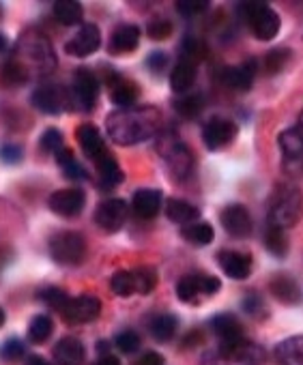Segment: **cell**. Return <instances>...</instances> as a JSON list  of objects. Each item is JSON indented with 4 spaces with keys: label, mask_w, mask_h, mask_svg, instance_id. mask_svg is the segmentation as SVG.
I'll list each match as a JSON object with an SVG mask.
<instances>
[{
    "label": "cell",
    "mask_w": 303,
    "mask_h": 365,
    "mask_svg": "<svg viewBox=\"0 0 303 365\" xmlns=\"http://www.w3.org/2000/svg\"><path fill=\"white\" fill-rule=\"evenodd\" d=\"M108 133L118 146H133L155 138L162 129V114L158 108H129L114 110L106 118Z\"/></svg>",
    "instance_id": "obj_1"
},
{
    "label": "cell",
    "mask_w": 303,
    "mask_h": 365,
    "mask_svg": "<svg viewBox=\"0 0 303 365\" xmlns=\"http://www.w3.org/2000/svg\"><path fill=\"white\" fill-rule=\"evenodd\" d=\"M303 213V194L297 185L284 182L279 185L271 198V209H269V226L288 230L297 226Z\"/></svg>",
    "instance_id": "obj_2"
},
{
    "label": "cell",
    "mask_w": 303,
    "mask_h": 365,
    "mask_svg": "<svg viewBox=\"0 0 303 365\" xmlns=\"http://www.w3.org/2000/svg\"><path fill=\"white\" fill-rule=\"evenodd\" d=\"M265 352L258 344L241 339L232 344H217L213 350H207L200 359V365H260Z\"/></svg>",
    "instance_id": "obj_3"
},
{
    "label": "cell",
    "mask_w": 303,
    "mask_h": 365,
    "mask_svg": "<svg viewBox=\"0 0 303 365\" xmlns=\"http://www.w3.org/2000/svg\"><path fill=\"white\" fill-rule=\"evenodd\" d=\"M239 11L258 41H271L277 37L282 20L275 9H271L265 3H245L239 7Z\"/></svg>",
    "instance_id": "obj_4"
},
{
    "label": "cell",
    "mask_w": 303,
    "mask_h": 365,
    "mask_svg": "<svg viewBox=\"0 0 303 365\" xmlns=\"http://www.w3.org/2000/svg\"><path fill=\"white\" fill-rule=\"evenodd\" d=\"M50 256L63 267H76L86 256V241L80 232L63 230L50 239Z\"/></svg>",
    "instance_id": "obj_5"
},
{
    "label": "cell",
    "mask_w": 303,
    "mask_h": 365,
    "mask_svg": "<svg viewBox=\"0 0 303 365\" xmlns=\"http://www.w3.org/2000/svg\"><path fill=\"white\" fill-rule=\"evenodd\" d=\"M220 288H222V282L215 275L190 273V275H185V277L179 279V284H177V297L183 303H196V301H202L207 297L217 294Z\"/></svg>",
    "instance_id": "obj_6"
},
{
    "label": "cell",
    "mask_w": 303,
    "mask_h": 365,
    "mask_svg": "<svg viewBox=\"0 0 303 365\" xmlns=\"http://www.w3.org/2000/svg\"><path fill=\"white\" fill-rule=\"evenodd\" d=\"M20 50H22L24 58L41 71H52L56 65L50 41L39 33H24V37L20 41ZM16 61H20V58H16ZM26 61H20V63L24 65Z\"/></svg>",
    "instance_id": "obj_7"
},
{
    "label": "cell",
    "mask_w": 303,
    "mask_h": 365,
    "mask_svg": "<svg viewBox=\"0 0 303 365\" xmlns=\"http://www.w3.org/2000/svg\"><path fill=\"white\" fill-rule=\"evenodd\" d=\"M162 157L168 165V170L185 180L192 176L194 172V153L190 150L188 144H183L181 140H175V138H166L164 144H162Z\"/></svg>",
    "instance_id": "obj_8"
},
{
    "label": "cell",
    "mask_w": 303,
    "mask_h": 365,
    "mask_svg": "<svg viewBox=\"0 0 303 365\" xmlns=\"http://www.w3.org/2000/svg\"><path fill=\"white\" fill-rule=\"evenodd\" d=\"M97 95H99V82L95 78V73L86 67H80L73 73V82H71V99L73 103L84 110L91 112L97 103Z\"/></svg>",
    "instance_id": "obj_9"
},
{
    "label": "cell",
    "mask_w": 303,
    "mask_h": 365,
    "mask_svg": "<svg viewBox=\"0 0 303 365\" xmlns=\"http://www.w3.org/2000/svg\"><path fill=\"white\" fill-rule=\"evenodd\" d=\"M237 135H239L237 123L224 116H215L202 127V142L209 150H222L230 146L237 140Z\"/></svg>",
    "instance_id": "obj_10"
},
{
    "label": "cell",
    "mask_w": 303,
    "mask_h": 365,
    "mask_svg": "<svg viewBox=\"0 0 303 365\" xmlns=\"http://www.w3.org/2000/svg\"><path fill=\"white\" fill-rule=\"evenodd\" d=\"M101 314V301L93 294H80V297H69L65 309L61 312V316L67 322L73 324H84V322H93L95 318H99Z\"/></svg>",
    "instance_id": "obj_11"
},
{
    "label": "cell",
    "mask_w": 303,
    "mask_h": 365,
    "mask_svg": "<svg viewBox=\"0 0 303 365\" xmlns=\"http://www.w3.org/2000/svg\"><path fill=\"white\" fill-rule=\"evenodd\" d=\"M33 103L37 110H41L46 114H61L69 108V103H73V99L63 86L43 84L33 93Z\"/></svg>",
    "instance_id": "obj_12"
},
{
    "label": "cell",
    "mask_w": 303,
    "mask_h": 365,
    "mask_svg": "<svg viewBox=\"0 0 303 365\" xmlns=\"http://www.w3.org/2000/svg\"><path fill=\"white\" fill-rule=\"evenodd\" d=\"M127 213H129V205L120 198H112V200H106L97 207L95 224L103 232H118L127 220Z\"/></svg>",
    "instance_id": "obj_13"
},
{
    "label": "cell",
    "mask_w": 303,
    "mask_h": 365,
    "mask_svg": "<svg viewBox=\"0 0 303 365\" xmlns=\"http://www.w3.org/2000/svg\"><path fill=\"white\" fill-rule=\"evenodd\" d=\"M101 46V33L97 24H82L80 31L65 43V52L69 56L86 58L93 52H97Z\"/></svg>",
    "instance_id": "obj_14"
},
{
    "label": "cell",
    "mask_w": 303,
    "mask_h": 365,
    "mask_svg": "<svg viewBox=\"0 0 303 365\" xmlns=\"http://www.w3.org/2000/svg\"><path fill=\"white\" fill-rule=\"evenodd\" d=\"M50 209L61 215V217H76L82 213L84 205H86V194L78 187L71 190H58L50 196L48 200Z\"/></svg>",
    "instance_id": "obj_15"
},
{
    "label": "cell",
    "mask_w": 303,
    "mask_h": 365,
    "mask_svg": "<svg viewBox=\"0 0 303 365\" xmlns=\"http://www.w3.org/2000/svg\"><path fill=\"white\" fill-rule=\"evenodd\" d=\"M220 222L222 228L235 239H245L252 235V215L243 205H228L220 213Z\"/></svg>",
    "instance_id": "obj_16"
},
{
    "label": "cell",
    "mask_w": 303,
    "mask_h": 365,
    "mask_svg": "<svg viewBox=\"0 0 303 365\" xmlns=\"http://www.w3.org/2000/svg\"><path fill=\"white\" fill-rule=\"evenodd\" d=\"M217 264L230 279L241 282V279H247L252 273V256L237 252V250H222L217 254Z\"/></svg>",
    "instance_id": "obj_17"
},
{
    "label": "cell",
    "mask_w": 303,
    "mask_h": 365,
    "mask_svg": "<svg viewBox=\"0 0 303 365\" xmlns=\"http://www.w3.org/2000/svg\"><path fill=\"white\" fill-rule=\"evenodd\" d=\"M258 63L256 61H247L239 67H226L222 71V82L224 86H228L235 93H247L254 84L256 71H258Z\"/></svg>",
    "instance_id": "obj_18"
},
{
    "label": "cell",
    "mask_w": 303,
    "mask_h": 365,
    "mask_svg": "<svg viewBox=\"0 0 303 365\" xmlns=\"http://www.w3.org/2000/svg\"><path fill=\"white\" fill-rule=\"evenodd\" d=\"M269 292L275 301H279L284 305H297L303 299V290H301L299 282L286 273H275L269 279Z\"/></svg>",
    "instance_id": "obj_19"
},
{
    "label": "cell",
    "mask_w": 303,
    "mask_h": 365,
    "mask_svg": "<svg viewBox=\"0 0 303 365\" xmlns=\"http://www.w3.org/2000/svg\"><path fill=\"white\" fill-rule=\"evenodd\" d=\"M279 153L290 168H303V129H286L277 138Z\"/></svg>",
    "instance_id": "obj_20"
},
{
    "label": "cell",
    "mask_w": 303,
    "mask_h": 365,
    "mask_svg": "<svg viewBox=\"0 0 303 365\" xmlns=\"http://www.w3.org/2000/svg\"><path fill=\"white\" fill-rule=\"evenodd\" d=\"M164 196L160 190H138L131 198V211L140 220H153L160 215Z\"/></svg>",
    "instance_id": "obj_21"
},
{
    "label": "cell",
    "mask_w": 303,
    "mask_h": 365,
    "mask_svg": "<svg viewBox=\"0 0 303 365\" xmlns=\"http://www.w3.org/2000/svg\"><path fill=\"white\" fill-rule=\"evenodd\" d=\"M108 84H110V97L118 106V110L135 108V101L140 97V88L133 80H127V78L112 73V80H108Z\"/></svg>",
    "instance_id": "obj_22"
},
{
    "label": "cell",
    "mask_w": 303,
    "mask_h": 365,
    "mask_svg": "<svg viewBox=\"0 0 303 365\" xmlns=\"http://www.w3.org/2000/svg\"><path fill=\"white\" fill-rule=\"evenodd\" d=\"M140 43V29L133 24H120L114 29L112 37H110V54L114 56H123V54H131Z\"/></svg>",
    "instance_id": "obj_23"
},
{
    "label": "cell",
    "mask_w": 303,
    "mask_h": 365,
    "mask_svg": "<svg viewBox=\"0 0 303 365\" xmlns=\"http://www.w3.org/2000/svg\"><path fill=\"white\" fill-rule=\"evenodd\" d=\"M211 331L215 333V337L220 339V344H232V341H241L243 337V327L239 322L237 316L232 314H217L211 318Z\"/></svg>",
    "instance_id": "obj_24"
},
{
    "label": "cell",
    "mask_w": 303,
    "mask_h": 365,
    "mask_svg": "<svg viewBox=\"0 0 303 365\" xmlns=\"http://www.w3.org/2000/svg\"><path fill=\"white\" fill-rule=\"evenodd\" d=\"M52 356H54L56 365H82L84 356H86V350H84V344L78 337H63L54 346Z\"/></svg>",
    "instance_id": "obj_25"
},
{
    "label": "cell",
    "mask_w": 303,
    "mask_h": 365,
    "mask_svg": "<svg viewBox=\"0 0 303 365\" xmlns=\"http://www.w3.org/2000/svg\"><path fill=\"white\" fill-rule=\"evenodd\" d=\"M76 135H78V142H80L84 155H88V159L95 161L97 157L108 153L106 142H103V138H101V133H99V129L95 125H80Z\"/></svg>",
    "instance_id": "obj_26"
},
{
    "label": "cell",
    "mask_w": 303,
    "mask_h": 365,
    "mask_svg": "<svg viewBox=\"0 0 303 365\" xmlns=\"http://www.w3.org/2000/svg\"><path fill=\"white\" fill-rule=\"evenodd\" d=\"M196 76H198V63L188 61V58H181L177 63V67L173 69V73H170V86H173V91L185 95L194 86Z\"/></svg>",
    "instance_id": "obj_27"
},
{
    "label": "cell",
    "mask_w": 303,
    "mask_h": 365,
    "mask_svg": "<svg viewBox=\"0 0 303 365\" xmlns=\"http://www.w3.org/2000/svg\"><path fill=\"white\" fill-rule=\"evenodd\" d=\"M166 215H168L170 222L181 224V226L185 228V226L196 224V222L200 220V209L194 207V205L188 202V200L170 198V200H166Z\"/></svg>",
    "instance_id": "obj_28"
},
{
    "label": "cell",
    "mask_w": 303,
    "mask_h": 365,
    "mask_svg": "<svg viewBox=\"0 0 303 365\" xmlns=\"http://www.w3.org/2000/svg\"><path fill=\"white\" fill-rule=\"evenodd\" d=\"M279 365H303V335H292L279 341L273 350Z\"/></svg>",
    "instance_id": "obj_29"
},
{
    "label": "cell",
    "mask_w": 303,
    "mask_h": 365,
    "mask_svg": "<svg viewBox=\"0 0 303 365\" xmlns=\"http://www.w3.org/2000/svg\"><path fill=\"white\" fill-rule=\"evenodd\" d=\"M177 316L168 314V312H162V314H155L153 318L148 320V331L153 335L158 341H170L177 333Z\"/></svg>",
    "instance_id": "obj_30"
},
{
    "label": "cell",
    "mask_w": 303,
    "mask_h": 365,
    "mask_svg": "<svg viewBox=\"0 0 303 365\" xmlns=\"http://www.w3.org/2000/svg\"><path fill=\"white\" fill-rule=\"evenodd\" d=\"M52 14L63 26H78V24H82L84 9L80 3H76V0H58V3H54V7H52Z\"/></svg>",
    "instance_id": "obj_31"
},
{
    "label": "cell",
    "mask_w": 303,
    "mask_h": 365,
    "mask_svg": "<svg viewBox=\"0 0 303 365\" xmlns=\"http://www.w3.org/2000/svg\"><path fill=\"white\" fill-rule=\"evenodd\" d=\"M95 165H97V172H99V176H101L106 187H114V185H118V182L123 180V170H120L118 161L110 155V150L103 153L101 157H97Z\"/></svg>",
    "instance_id": "obj_32"
},
{
    "label": "cell",
    "mask_w": 303,
    "mask_h": 365,
    "mask_svg": "<svg viewBox=\"0 0 303 365\" xmlns=\"http://www.w3.org/2000/svg\"><path fill=\"white\" fill-rule=\"evenodd\" d=\"M183 239L190 243V245H196V247H207L211 241H213V228L211 224L207 222H196V224H190L181 230Z\"/></svg>",
    "instance_id": "obj_33"
},
{
    "label": "cell",
    "mask_w": 303,
    "mask_h": 365,
    "mask_svg": "<svg viewBox=\"0 0 303 365\" xmlns=\"http://www.w3.org/2000/svg\"><path fill=\"white\" fill-rule=\"evenodd\" d=\"M262 243H265V250L275 258H284L288 254V237H286V230H282V228L269 226Z\"/></svg>",
    "instance_id": "obj_34"
},
{
    "label": "cell",
    "mask_w": 303,
    "mask_h": 365,
    "mask_svg": "<svg viewBox=\"0 0 303 365\" xmlns=\"http://www.w3.org/2000/svg\"><path fill=\"white\" fill-rule=\"evenodd\" d=\"M56 161H58V165H61V170L65 172L67 178H71V180H84V178H88L84 165L73 157L71 150L63 148L61 153H56Z\"/></svg>",
    "instance_id": "obj_35"
},
{
    "label": "cell",
    "mask_w": 303,
    "mask_h": 365,
    "mask_svg": "<svg viewBox=\"0 0 303 365\" xmlns=\"http://www.w3.org/2000/svg\"><path fill=\"white\" fill-rule=\"evenodd\" d=\"M54 331V322L48 314H37L29 324V337L35 344H43Z\"/></svg>",
    "instance_id": "obj_36"
},
{
    "label": "cell",
    "mask_w": 303,
    "mask_h": 365,
    "mask_svg": "<svg viewBox=\"0 0 303 365\" xmlns=\"http://www.w3.org/2000/svg\"><path fill=\"white\" fill-rule=\"evenodd\" d=\"M288 61H290V50H286V48H275V50L267 52V56L262 58L260 69H265L267 76H275V73H279V71L286 67Z\"/></svg>",
    "instance_id": "obj_37"
},
{
    "label": "cell",
    "mask_w": 303,
    "mask_h": 365,
    "mask_svg": "<svg viewBox=\"0 0 303 365\" xmlns=\"http://www.w3.org/2000/svg\"><path fill=\"white\" fill-rule=\"evenodd\" d=\"M110 288L116 297H131L135 292V277L133 271H116L110 279Z\"/></svg>",
    "instance_id": "obj_38"
},
{
    "label": "cell",
    "mask_w": 303,
    "mask_h": 365,
    "mask_svg": "<svg viewBox=\"0 0 303 365\" xmlns=\"http://www.w3.org/2000/svg\"><path fill=\"white\" fill-rule=\"evenodd\" d=\"M133 277H135V292L138 294H150L158 286V275H155L153 269H148V267L135 269Z\"/></svg>",
    "instance_id": "obj_39"
},
{
    "label": "cell",
    "mask_w": 303,
    "mask_h": 365,
    "mask_svg": "<svg viewBox=\"0 0 303 365\" xmlns=\"http://www.w3.org/2000/svg\"><path fill=\"white\" fill-rule=\"evenodd\" d=\"M0 78H3V82L7 86H20V84H24L29 80V71L14 58V61H9L3 67V71H0Z\"/></svg>",
    "instance_id": "obj_40"
},
{
    "label": "cell",
    "mask_w": 303,
    "mask_h": 365,
    "mask_svg": "<svg viewBox=\"0 0 303 365\" xmlns=\"http://www.w3.org/2000/svg\"><path fill=\"white\" fill-rule=\"evenodd\" d=\"M39 299H41L48 307H52L54 312L61 314V312L65 309L67 301H69V294H67L65 290H61V288H48V290H41Z\"/></svg>",
    "instance_id": "obj_41"
},
{
    "label": "cell",
    "mask_w": 303,
    "mask_h": 365,
    "mask_svg": "<svg viewBox=\"0 0 303 365\" xmlns=\"http://www.w3.org/2000/svg\"><path fill=\"white\" fill-rule=\"evenodd\" d=\"M202 97L200 95H183L177 103H175V110L179 112V114H183V116H196V114H200V110H202Z\"/></svg>",
    "instance_id": "obj_42"
},
{
    "label": "cell",
    "mask_w": 303,
    "mask_h": 365,
    "mask_svg": "<svg viewBox=\"0 0 303 365\" xmlns=\"http://www.w3.org/2000/svg\"><path fill=\"white\" fill-rule=\"evenodd\" d=\"M140 335L135 333V331H131V329H127V331H120L116 337H114V346L120 350V352H125V354H133L138 348H140Z\"/></svg>",
    "instance_id": "obj_43"
},
{
    "label": "cell",
    "mask_w": 303,
    "mask_h": 365,
    "mask_svg": "<svg viewBox=\"0 0 303 365\" xmlns=\"http://www.w3.org/2000/svg\"><path fill=\"white\" fill-rule=\"evenodd\" d=\"M205 54H207L205 43L198 41V39H194V37H188V39L183 41V46H181V58H188V61L198 63V61L205 58Z\"/></svg>",
    "instance_id": "obj_44"
},
{
    "label": "cell",
    "mask_w": 303,
    "mask_h": 365,
    "mask_svg": "<svg viewBox=\"0 0 303 365\" xmlns=\"http://www.w3.org/2000/svg\"><path fill=\"white\" fill-rule=\"evenodd\" d=\"M146 35L153 39V41H164V39H168L173 35V22H168L164 18H158L153 22H148Z\"/></svg>",
    "instance_id": "obj_45"
},
{
    "label": "cell",
    "mask_w": 303,
    "mask_h": 365,
    "mask_svg": "<svg viewBox=\"0 0 303 365\" xmlns=\"http://www.w3.org/2000/svg\"><path fill=\"white\" fill-rule=\"evenodd\" d=\"M209 9V3L207 0H179L177 3V11L181 16H188V18H194V16H200Z\"/></svg>",
    "instance_id": "obj_46"
},
{
    "label": "cell",
    "mask_w": 303,
    "mask_h": 365,
    "mask_svg": "<svg viewBox=\"0 0 303 365\" xmlns=\"http://www.w3.org/2000/svg\"><path fill=\"white\" fill-rule=\"evenodd\" d=\"M41 148L48 153H61L63 150V133L54 127L46 129L41 135Z\"/></svg>",
    "instance_id": "obj_47"
},
{
    "label": "cell",
    "mask_w": 303,
    "mask_h": 365,
    "mask_svg": "<svg viewBox=\"0 0 303 365\" xmlns=\"http://www.w3.org/2000/svg\"><path fill=\"white\" fill-rule=\"evenodd\" d=\"M24 352H26V348L20 339H7L3 346H0V356L5 361H18L24 356Z\"/></svg>",
    "instance_id": "obj_48"
},
{
    "label": "cell",
    "mask_w": 303,
    "mask_h": 365,
    "mask_svg": "<svg viewBox=\"0 0 303 365\" xmlns=\"http://www.w3.org/2000/svg\"><path fill=\"white\" fill-rule=\"evenodd\" d=\"M146 67L150 69V73H155V76L164 73V69L168 67V54L166 52H160V50L150 52L148 58H146Z\"/></svg>",
    "instance_id": "obj_49"
},
{
    "label": "cell",
    "mask_w": 303,
    "mask_h": 365,
    "mask_svg": "<svg viewBox=\"0 0 303 365\" xmlns=\"http://www.w3.org/2000/svg\"><path fill=\"white\" fill-rule=\"evenodd\" d=\"M0 159L5 163H20L22 161V148L18 144H3L0 146Z\"/></svg>",
    "instance_id": "obj_50"
},
{
    "label": "cell",
    "mask_w": 303,
    "mask_h": 365,
    "mask_svg": "<svg viewBox=\"0 0 303 365\" xmlns=\"http://www.w3.org/2000/svg\"><path fill=\"white\" fill-rule=\"evenodd\" d=\"M243 309L250 314V316H260L262 314V299L254 292H250L245 299H243Z\"/></svg>",
    "instance_id": "obj_51"
},
{
    "label": "cell",
    "mask_w": 303,
    "mask_h": 365,
    "mask_svg": "<svg viewBox=\"0 0 303 365\" xmlns=\"http://www.w3.org/2000/svg\"><path fill=\"white\" fill-rule=\"evenodd\" d=\"M133 365H166V359H164L160 352H153V350H150V352H144Z\"/></svg>",
    "instance_id": "obj_52"
},
{
    "label": "cell",
    "mask_w": 303,
    "mask_h": 365,
    "mask_svg": "<svg viewBox=\"0 0 303 365\" xmlns=\"http://www.w3.org/2000/svg\"><path fill=\"white\" fill-rule=\"evenodd\" d=\"M95 365H120V361H118V356H114V354H103V356H99V359L95 361Z\"/></svg>",
    "instance_id": "obj_53"
},
{
    "label": "cell",
    "mask_w": 303,
    "mask_h": 365,
    "mask_svg": "<svg viewBox=\"0 0 303 365\" xmlns=\"http://www.w3.org/2000/svg\"><path fill=\"white\" fill-rule=\"evenodd\" d=\"M26 365H54V363L48 361V359H43V356H39V354H31L26 359Z\"/></svg>",
    "instance_id": "obj_54"
},
{
    "label": "cell",
    "mask_w": 303,
    "mask_h": 365,
    "mask_svg": "<svg viewBox=\"0 0 303 365\" xmlns=\"http://www.w3.org/2000/svg\"><path fill=\"white\" fill-rule=\"evenodd\" d=\"M5 324V312H3V307H0V327Z\"/></svg>",
    "instance_id": "obj_55"
},
{
    "label": "cell",
    "mask_w": 303,
    "mask_h": 365,
    "mask_svg": "<svg viewBox=\"0 0 303 365\" xmlns=\"http://www.w3.org/2000/svg\"><path fill=\"white\" fill-rule=\"evenodd\" d=\"M299 127H301V129H303V112H301V114H299Z\"/></svg>",
    "instance_id": "obj_56"
},
{
    "label": "cell",
    "mask_w": 303,
    "mask_h": 365,
    "mask_svg": "<svg viewBox=\"0 0 303 365\" xmlns=\"http://www.w3.org/2000/svg\"><path fill=\"white\" fill-rule=\"evenodd\" d=\"M3 48H5V39H3V37H0V50H3Z\"/></svg>",
    "instance_id": "obj_57"
}]
</instances>
